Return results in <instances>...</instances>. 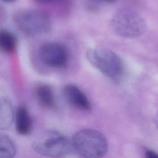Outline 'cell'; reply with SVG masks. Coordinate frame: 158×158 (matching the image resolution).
I'll list each match as a JSON object with an SVG mask.
<instances>
[{
  "instance_id": "1",
  "label": "cell",
  "mask_w": 158,
  "mask_h": 158,
  "mask_svg": "<svg viewBox=\"0 0 158 158\" xmlns=\"http://www.w3.org/2000/svg\"><path fill=\"white\" fill-rule=\"evenodd\" d=\"M86 58L91 64L107 78L120 82L125 73L122 59L114 51L103 47H95L87 50Z\"/></svg>"
},
{
  "instance_id": "2",
  "label": "cell",
  "mask_w": 158,
  "mask_h": 158,
  "mask_svg": "<svg viewBox=\"0 0 158 158\" xmlns=\"http://www.w3.org/2000/svg\"><path fill=\"white\" fill-rule=\"evenodd\" d=\"M12 20L18 30L28 36H36L48 33L52 27L49 15L40 9L19 10L14 13Z\"/></svg>"
},
{
  "instance_id": "3",
  "label": "cell",
  "mask_w": 158,
  "mask_h": 158,
  "mask_svg": "<svg viewBox=\"0 0 158 158\" xmlns=\"http://www.w3.org/2000/svg\"><path fill=\"white\" fill-rule=\"evenodd\" d=\"M36 152L45 156H65L73 150L72 139L65 135L54 130L43 131L37 135L31 144Z\"/></svg>"
},
{
  "instance_id": "4",
  "label": "cell",
  "mask_w": 158,
  "mask_h": 158,
  "mask_svg": "<svg viewBox=\"0 0 158 158\" xmlns=\"http://www.w3.org/2000/svg\"><path fill=\"white\" fill-rule=\"evenodd\" d=\"M72 143L73 150L83 157H101L107 151V143L104 136L93 129L78 131L73 136Z\"/></svg>"
},
{
  "instance_id": "5",
  "label": "cell",
  "mask_w": 158,
  "mask_h": 158,
  "mask_svg": "<svg viewBox=\"0 0 158 158\" xmlns=\"http://www.w3.org/2000/svg\"><path fill=\"white\" fill-rule=\"evenodd\" d=\"M111 26L118 35L127 38L142 35L147 28L144 19L137 12L128 8L119 9L114 14Z\"/></svg>"
},
{
  "instance_id": "6",
  "label": "cell",
  "mask_w": 158,
  "mask_h": 158,
  "mask_svg": "<svg viewBox=\"0 0 158 158\" xmlns=\"http://www.w3.org/2000/svg\"><path fill=\"white\" fill-rule=\"evenodd\" d=\"M40 60L46 65L56 69L64 67L69 60L66 47L58 42H48L43 44L38 49Z\"/></svg>"
},
{
  "instance_id": "7",
  "label": "cell",
  "mask_w": 158,
  "mask_h": 158,
  "mask_svg": "<svg viewBox=\"0 0 158 158\" xmlns=\"http://www.w3.org/2000/svg\"><path fill=\"white\" fill-rule=\"evenodd\" d=\"M63 95L66 101L73 107L85 111H89L91 109L88 98L77 86L72 84L65 86Z\"/></svg>"
},
{
  "instance_id": "8",
  "label": "cell",
  "mask_w": 158,
  "mask_h": 158,
  "mask_svg": "<svg viewBox=\"0 0 158 158\" xmlns=\"http://www.w3.org/2000/svg\"><path fill=\"white\" fill-rule=\"evenodd\" d=\"M34 93L41 106L48 109H56V102L54 94L50 86L46 84H40L35 87Z\"/></svg>"
},
{
  "instance_id": "9",
  "label": "cell",
  "mask_w": 158,
  "mask_h": 158,
  "mask_svg": "<svg viewBox=\"0 0 158 158\" xmlns=\"http://www.w3.org/2000/svg\"><path fill=\"white\" fill-rule=\"evenodd\" d=\"M15 120L16 131L19 134L27 135L31 132L32 119L25 106H21L18 107Z\"/></svg>"
},
{
  "instance_id": "10",
  "label": "cell",
  "mask_w": 158,
  "mask_h": 158,
  "mask_svg": "<svg viewBox=\"0 0 158 158\" xmlns=\"http://www.w3.org/2000/svg\"><path fill=\"white\" fill-rule=\"evenodd\" d=\"M14 111L10 102L6 98H1L0 102V128H9L13 122Z\"/></svg>"
},
{
  "instance_id": "11",
  "label": "cell",
  "mask_w": 158,
  "mask_h": 158,
  "mask_svg": "<svg viewBox=\"0 0 158 158\" xmlns=\"http://www.w3.org/2000/svg\"><path fill=\"white\" fill-rule=\"evenodd\" d=\"M17 44V40L14 33L6 29L0 31V47L4 52H13L16 49Z\"/></svg>"
},
{
  "instance_id": "12",
  "label": "cell",
  "mask_w": 158,
  "mask_h": 158,
  "mask_svg": "<svg viewBox=\"0 0 158 158\" xmlns=\"http://www.w3.org/2000/svg\"><path fill=\"white\" fill-rule=\"evenodd\" d=\"M16 153V148L14 142L5 135L0 136V158H12Z\"/></svg>"
},
{
  "instance_id": "13",
  "label": "cell",
  "mask_w": 158,
  "mask_h": 158,
  "mask_svg": "<svg viewBox=\"0 0 158 158\" xmlns=\"http://www.w3.org/2000/svg\"><path fill=\"white\" fill-rule=\"evenodd\" d=\"M146 156L149 158H158V154L152 151H147L146 152Z\"/></svg>"
},
{
  "instance_id": "14",
  "label": "cell",
  "mask_w": 158,
  "mask_h": 158,
  "mask_svg": "<svg viewBox=\"0 0 158 158\" xmlns=\"http://www.w3.org/2000/svg\"><path fill=\"white\" fill-rule=\"evenodd\" d=\"M103 2H106V3H113L115 2L117 0H98Z\"/></svg>"
},
{
  "instance_id": "15",
  "label": "cell",
  "mask_w": 158,
  "mask_h": 158,
  "mask_svg": "<svg viewBox=\"0 0 158 158\" xmlns=\"http://www.w3.org/2000/svg\"><path fill=\"white\" fill-rule=\"evenodd\" d=\"M154 121H155V124L156 126L157 127V128H158V112H157L156 116H155V118H154Z\"/></svg>"
},
{
  "instance_id": "16",
  "label": "cell",
  "mask_w": 158,
  "mask_h": 158,
  "mask_svg": "<svg viewBox=\"0 0 158 158\" xmlns=\"http://www.w3.org/2000/svg\"><path fill=\"white\" fill-rule=\"evenodd\" d=\"M37 1H39L40 2H43V3H47V2H50L54 0H36Z\"/></svg>"
},
{
  "instance_id": "17",
  "label": "cell",
  "mask_w": 158,
  "mask_h": 158,
  "mask_svg": "<svg viewBox=\"0 0 158 158\" xmlns=\"http://www.w3.org/2000/svg\"><path fill=\"white\" fill-rule=\"evenodd\" d=\"M1 1H2L4 2H13L15 0H1Z\"/></svg>"
}]
</instances>
